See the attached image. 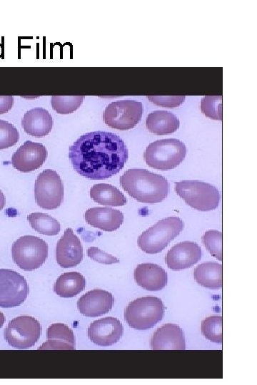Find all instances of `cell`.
<instances>
[{
  "label": "cell",
  "instance_id": "cell-30",
  "mask_svg": "<svg viewBox=\"0 0 257 385\" xmlns=\"http://www.w3.org/2000/svg\"><path fill=\"white\" fill-rule=\"evenodd\" d=\"M221 96H206L201 99V112L208 118L221 120Z\"/></svg>",
  "mask_w": 257,
  "mask_h": 385
},
{
  "label": "cell",
  "instance_id": "cell-7",
  "mask_svg": "<svg viewBox=\"0 0 257 385\" xmlns=\"http://www.w3.org/2000/svg\"><path fill=\"white\" fill-rule=\"evenodd\" d=\"M11 255L19 268L31 271L45 262L48 257V245L36 236L24 235L13 243Z\"/></svg>",
  "mask_w": 257,
  "mask_h": 385
},
{
  "label": "cell",
  "instance_id": "cell-24",
  "mask_svg": "<svg viewBox=\"0 0 257 385\" xmlns=\"http://www.w3.org/2000/svg\"><path fill=\"white\" fill-rule=\"evenodd\" d=\"M86 287V279L77 272H66L61 274L54 285V292L61 297H73Z\"/></svg>",
  "mask_w": 257,
  "mask_h": 385
},
{
  "label": "cell",
  "instance_id": "cell-9",
  "mask_svg": "<svg viewBox=\"0 0 257 385\" xmlns=\"http://www.w3.org/2000/svg\"><path fill=\"white\" fill-rule=\"evenodd\" d=\"M41 333L42 327L37 319L21 315L9 322L4 329V339L11 346L26 349L34 346Z\"/></svg>",
  "mask_w": 257,
  "mask_h": 385
},
{
  "label": "cell",
  "instance_id": "cell-32",
  "mask_svg": "<svg viewBox=\"0 0 257 385\" xmlns=\"http://www.w3.org/2000/svg\"><path fill=\"white\" fill-rule=\"evenodd\" d=\"M87 255L91 260L104 265L119 263V260L118 258L102 251L97 247H89L87 250Z\"/></svg>",
  "mask_w": 257,
  "mask_h": 385
},
{
  "label": "cell",
  "instance_id": "cell-33",
  "mask_svg": "<svg viewBox=\"0 0 257 385\" xmlns=\"http://www.w3.org/2000/svg\"><path fill=\"white\" fill-rule=\"evenodd\" d=\"M147 98L155 105L167 108H174L183 103L185 96H147Z\"/></svg>",
  "mask_w": 257,
  "mask_h": 385
},
{
  "label": "cell",
  "instance_id": "cell-25",
  "mask_svg": "<svg viewBox=\"0 0 257 385\" xmlns=\"http://www.w3.org/2000/svg\"><path fill=\"white\" fill-rule=\"evenodd\" d=\"M90 196L94 201L103 205L119 207L126 203L124 195L117 188L107 183L94 185L90 189Z\"/></svg>",
  "mask_w": 257,
  "mask_h": 385
},
{
  "label": "cell",
  "instance_id": "cell-17",
  "mask_svg": "<svg viewBox=\"0 0 257 385\" xmlns=\"http://www.w3.org/2000/svg\"><path fill=\"white\" fill-rule=\"evenodd\" d=\"M153 350H184L186 341L181 328L174 324L160 327L151 338Z\"/></svg>",
  "mask_w": 257,
  "mask_h": 385
},
{
  "label": "cell",
  "instance_id": "cell-26",
  "mask_svg": "<svg viewBox=\"0 0 257 385\" xmlns=\"http://www.w3.org/2000/svg\"><path fill=\"white\" fill-rule=\"evenodd\" d=\"M31 227L40 234L53 236L61 230L60 223L53 217L42 212H34L27 216Z\"/></svg>",
  "mask_w": 257,
  "mask_h": 385
},
{
  "label": "cell",
  "instance_id": "cell-12",
  "mask_svg": "<svg viewBox=\"0 0 257 385\" xmlns=\"http://www.w3.org/2000/svg\"><path fill=\"white\" fill-rule=\"evenodd\" d=\"M47 158L46 147L39 143L25 141L11 157V164L17 170L29 173L39 168Z\"/></svg>",
  "mask_w": 257,
  "mask_h": 385
},
{
  "label": "cell",
  "instance_id": "cell-2",
  "mask_svg": "<svg viewBox=\"0 0 257 385\" xmlns=\"http://www.w3.org/2000/svg\"><path fill=\"white\" fill-rule=\"evenodd\" d=\"M119 182L130 196L143 203L160 202L169 192L166 178L145 169H129L120 177Z\"/></svg>",
  "mask_w": 257,
  "mask_h": 385
},
{
  "label": "cell",
  "instance_id": "cell-15",
  "mask_svg": "<svg viewBox=\"0 0 257 385\" xmlns=\"http://www.w3.org/2000/svg\"><path fill=\"white\" fill-rule=\"evenodd\" d=\"M201 255V249L197 243L184 241L176 244L168 251L165 262L169 269L181 270L196 264Z\"/></svg>",
  "mask_w": 257,
  "mask_h": 385
},
{
  "label": "cell",
  "instance_id": "cell-23",
  "mask_svg": "<svg viewBox=\"0 0 257 385\" xmlns=\"http://www.w3.org/2000/svg\"><path fill=\"white\" fill-rule=\"evenodd\" d=\"M193 277L198 284L206 288H221L222 265L214 262L200 264L194 269Z\"/></svg>",
  "mask_w": 257,
  "mask_h": 385
},
{
  "label": "cell",
  "instance_id": "cell-29",
  "mask_svg": "<svg viewBox=\"0 0 257 385\" xmlns=\"http://www.w3.org/2000/svg\"><path fill=\"white\" fill-rule=\"evenodd\" d=\"M202 242L208 251L217 260H222V234L211 230L206 231L202 236Z\"/></svg>",
  "mask_w": 257,
  "mask_h": 385
},
{
  "label": "cell",
  "instance_id": "cell-10",
  "mask_svg": "<svg viewBox=\"0 0 257 385\" xmlns=\"http://www.w3.org/2000/svg\"><path fill=\"white\" fill-rule=\"evenodd\" d=\"M34 197L36 204L46 210L59 207L64 199V185L59 174L51 169L39 173L35 181Z\"/></svg>",
  "mask_w": 257,
  "mask_h": 385
},
{
  "label": "cell",
  "instance_id": "cell-36",
  "mask_svg": "<svg viewBox=\"0 0 257 385\" xmlns=\"http://www.w3.org/2000/svg\"><path fill=\"white\" fill-rule=\"evenodd\" d=\"M5 322L4 314L0 311V329L2 327Z\"/></svg>",
  "mask_w": 257,
  "mask_h": 385
},
{
  "label": "cell",
  "instance_id": "cell-27",
  "mask_svg": "<svg viewBox=\"0 0 257 385\" xmlns=\"http://www.w3.org/2000/svg\"><path fill=\"white\" fill-rule=\"evenodd\" d=\"M84 96H52L51 103L53 109L59 114H69L81 105Z\"/></svg>",
  "mask_w": 257,
  "mask_h": 385
},
{
  "label": "cell",
  "instance_id": "cell-4",
  "mask_svg": "<svg viewBox=\"0 0 257 385\" xmlns=\"http://www.w3.org/2000/svg\"><path fill=\"white\" fill-rule=\"evenodd\" d=\"M183 226L178 217H166L142 232L138 245L146 253H158L183 231Z\"/></svg>",
  "mask_w": 257,
  "mask_h": 385
},
{
  "label": "cell",
  "instance_id": "cell-28",
  "mask_svg": "<svg viewBox=\"0 0 257 385\" xmlns=\"http://www.w3.org/2000/svg\"><path fill=\"white\" fill-rule=\"evenodd\" d=\"M202 334L209 341L219 343L222 342V317L212 315L201 322Z\"/></svg>",
  "mask_w": 257,
  "mask_h": 385
},
{
  "label": "cell",
  "instance_id": "cell-31",
  "mask_svg": "<svg viewBox=\"0 0 257 385\" xmlns=\"http://www.w3.org/2000/svg\"><path fill=\"white\" fill-rule=\"evenodd\" d=\"M19 138L18 130L11 123L0 119V150L14 145Z\"/></svg>",
  "mask_w": 257,
  "mask_h": 385
},
{
  "label": "cell",
  "instance_id": "cell-21",
  "mask_svg": "<svg viewBox=\"0 0 257 385\" xmlns=\"http://www.w3.org/2000/svg\"><path fill=\"white\" fill-rule=\"evenodd\" d=\"M47 341L39 349L41 350H74L76 349L73 331L65 324L55 323L46 331Z\"/></svg>",
  "mask_w": 257,
  "mask_h": 385
},
{
  "label": "cell",
  "instance_id": "cell-13",
  "mask_svg": "<svg viewBox=\"0 0 257 385\" xmlns=\"http://www.w3.org/2000/svg\"><path fill=\"white\" fill-rule=\"evenodd\" d=\"M89 339L101 346L118 342L124 334V327L116 318L108 317L93 322L88 328Z\"/></svg>",
  "mask_w": 257,
  "mask_h": 385
},
{
  "label": "cell",
  "instance_id": "cell-22",
  "mask_svg": "<svg viewBox=\"0 0 257 385\" xmlns=\"http://www.w3.org/2000/svg\"><path fill=\"white\" fill-rule=\"evenodd\" d=\"M146 125L151 133L162 135L176 131L179 128L180 121L171 112L158 110L148 115Z\"/></svg>",
  "mask_w": 257,
  "mask_h": 385
},
{
  "label": "cell",
  "instance_id": "cell-3",
  "mask_svg": "<svg viewBox=\"0 0 257 385\" xmlns=\"http://www.w3.org/2000/svg\"><path fill=\"white\" fill-rule=\"evenodd\" d=\"M185 144L176 138L157 140L151 143L144 152L146 163L154 169L171 170L177 167L186 155Z\"/></svg>",
  "mask_w": 257,
  "mask_h": 385
},
{
  "label": "cell",
  "instance_id": "cell-35",
  "mask_svg": "<svg viewBox=\"0 0 257 385\" xmlns=\"http://www.w3.org/2000/svg\"><path fill=\"white\" fill-rule=\"evenodd\" d=\"M5 205V196L2 191L0 190V211Z\"/></svg>",
  "mask_w": 257,
  "mask_h": 385
},
{
  "label": "cell",
  "instance_id": "cell-1",
  "mask_svg": "<svg viewBox=\"0 0 257 385\" xmlns=\"http://www.w3.org/2000/svg\"><path fill=\"white\" fill-rule=\"evenodd\" d=\"M124 140L106 131L81 135L69 147V158L80 175L91 180H104L117 174L126 164L128 154Z\"/></svg>",
  "mask_w": 257,
  "mask_h": 385
},
{
  "label": "cell",
  "instance_id": "cell-14",
  "mask_svg": "<svg viewBox=\"0 0 257 385\" xmlns=\"http://www.w3.org/2000/svg\"><path fill=\"white\" fill-rule=\"evenodd\" d=\"M83 247L71 228H66L56 245V260L64 268L73 267L83 259Z\"/></svg>",
  "mask_w": 257,
  "mask_h": 385
},
{
  "label": "cell",
  "instance_id": "cell-20",
  "mask_svg": "<svg viewBox=\"0 0 257 385\" xmlns=\"http://www.w3.org/2000/svg\"><path fill=\"white\" fill-rule=\"evenodd\" d=\"M53 118L49 111L37 107L26 111L21 120L24 131L36 138L48 135L53 127Z\"/></svg>",
  "mask_w": 257,
  "mask_h": 385
},
{
  "label": "cell",
  "instance_id": "cell-11",
  "mask_svg": "<svg viewBox=\"0 0 257 385\" xmlns=\"http://www.w3.org/2000/svg\"><path fill=\"white\" fill-rule=\"evenodd\" d=\"M25 278L10 269H0V307H15L21 304L29 295Z\"/></svg>",
  "mask_w": 257,
  "mask_h": 385
},
{
  "label": "cell",
  "instance_id": "cell-6",
  "mask_svg": "<svg viewBox=\"0 0 257 385\" xmlns=\"http://www.w3.org/2000/svg\"><path fill=\"white\" fill-rule=\"evenodd\" d=\"M175 191L188 205L198 211L215 210L220 202L221 196L218 189L203 181L176 182Z\"/></svg>",
  "mask_w": 257,
  "mask_h": 385
},
{
  "label": "cell",
  "instance_id": "cell-8",
  "mask_svg": "<svg viewBox=\"0 0 257 385\" xmlns=\"http://www.w3.org/2000/svg\"><path fill=\"white\" fill-rule=\"evenodd\" d=\"M143 108L141 102L126 99L113 101L106 106L103 113L104 123L111 128L127 130L141 120Z\"/></svg>",
  "mask_w": 257,
  "mask_h": 385
},
{
  "label": "cell",
  "instance_id": "cell-16",
  "mask_svg": "<svg viewBox=\"0 0 257 385\" xmlns=\"http://www.w3.org/2000/svg\"><path fill=\"white\" fill-rule=\"evenodd\" d=\"M114 298L108 291L92 289L81 297L77 302L79 311L88 317H96L108 313L113 307Z\"/></svg>",
  "mask_w": 257,
  "mask_h": 385
},
{
  "label": "cell",
  "instance_id": "cell-34",
  "mask_svg": "<svg viewBox=\"0 0 257 385\" xmlns=\"http://www.w3.org/2000/svg\"><path fill=\"white\" fill-rule=\"evenodd\" d=\"M14 105L12 96H0V114L9 111Z\"/></svg>",
  "mask_w": 257,
  "mask_h": 385
},
{
  "label": "cell",
  "instance_id": "cell-18",
  "mask_svg": "<svg viewBox=\"0 0 257 385\" xmlns=\"http://www.w3.org/2000/svg\"><path fill=\"white\" fill-rule=\"evenodd\" d=\"M84 217L89 225L106 232L116 230L124 222L123 212L109 207L89 208Z\"/></svg>",
  "mask_w": 257,
  "mask_h": 385
},
{
  "label": "cell",
  "instance_id": "cell-5",
  "mask_svg": "<svg viewBox=\"0 0 257 385\" xmlns=\"http://www.w3.org/2000/svg\"><path fill=\"white\" fill-rule=\"evenodd\" d=\"M165 307L156 297L137 298L127 305L125 319L131 328L146 330L154 327L163 317Z\"/></svg>",
  "mask_w": 257,
  "mask_h": 385
},
{
  "label": "cell",
  "instance_id": "cell-19",
  "mask_svg": "<svg viewBox=\"0 0 257 385\" xmlns=\"http://www.w3.org/2000/svg\"><path fill=\"white\" fill-rule=\"evenodd\" d=\"M133 275L137 284L149 291L161 290L168 282V275L164 269L153 263L137 265Z\"/></svg>",
  "mask_w": 257,
  "mask_h": 385
}]
</instances>
